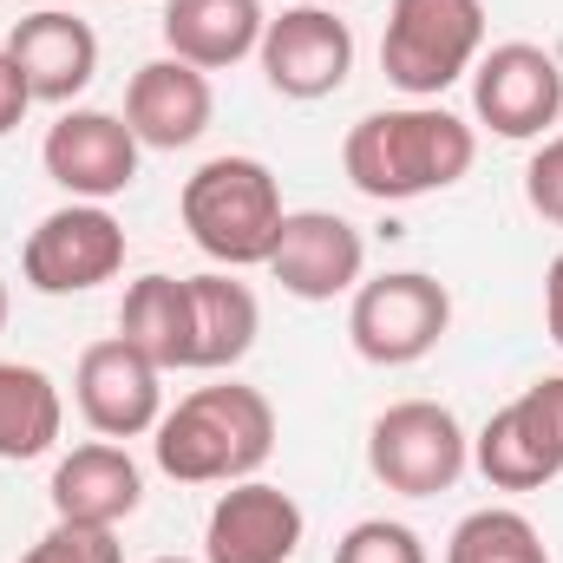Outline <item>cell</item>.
Wrapping results in <instances>:
<instances>
[{
	"label": "cell",
	"instance_id": "1",
	"mask_svg": "<svg viewBox=\"0 0 563 563\" xmlns=\"http://www.w3.org/2000/svg\"><path fill=\"white\" fill-rule=\"evenodd\" d=\"M472 157H478V132L459 112H445L439 99L367 112L341 144L347 184L374 203H413L432 190H452L472 170Z\"/></svg>",
	"mask_w": 563,
	"mask_h": 563
},
{
	"label": "cell",
	"instance_id": "2",
	"mask_svg": "<svg viewBox=\"0 0 563 563\" xmlns=\"http://www.w3.org/2000/svg\"><path fill=\"white\" fill-rule=\"evenodd\" d=\"M151 452H157V472L177 478V485H236V478H256L276 452V407L263 387H197L184 394L157 432H151Z\"/></svg>",
	"mask_w": 563,
	"mask_h": 563
},
{
	"label": "cell",
	"instance_id": "3",
	"mask_svg": "<svg viewBox=\"0 0 563 563\" xmlns=\"http://www.w3.org/2000/svg\"><path fill=\"white\" fill-rule=\"evenodd\" d=\"M177 217L190 230V243L217 263V269H263L282 236V184L263 157L223 151L210 164H197L184 177Z\"/></svg>",
	"mask_w": 563,
	"mask_h": 563
},
{
	"label": "cell",
	"instance_id": "4",
	"mask_svg": "<svg viewBox=\"0 0 563 563\" xmlns=\"http://www.w3.org/2000/svg\"><path fill=\"white\" fill-rule=\"evenodd\" d=\"M485 53V0H394L380 33V73L407 99H439Z\"/></svg>",
	"mask_w": 563,
	"mask_h": 563
},
{
	"label": "cell",
	"instance_id": "5",
	"mask_svg": "<svg viewBox=\"0 0 563 563\" xmlns=\"http://www.w3.org/2000/svg\"><path fill=\"white\" fill-rule=\"evenodd\" d=\"M472 439L452 407L439 400H394L380 420L367 426V472L400 492V498H439L465 478Z\"/></svg>",
	"mask_w": 563,
	"mask_h": 563
},
{
	"label": "cell",
	"instance_id": "6",
	"mask_svg": "<svg viewBox=\"0 0 563 563\" xmlns=\"http://www.w3.org/2000/svg\"><path fill=\"white\" fill-rule=\"evenodd\" d=\"M452 328V295L426 269H394L354 288L347 308V341L367 367H413L426 361Z\"/></svg>",
	"mask_w": 563,
	"mask_h": 563
},
{
	"label": "cell",
	"instance_id": "7",
	"mask_svg": "<svg viewBox=\"0 0 563 563\" xmlns=\"http://www.w3.org/2000/svg\"><path fill=\"white\" fill-rule=\"evenodd\" d=\"M472 465L498 492H544L563 472V374L531 380L472 439Z\"/></svg>",
	"mask_w": 563,
	"mask_h": 563
},
{
	"label": "cell",
	"instance_id": "8",
	"mask_svg": "<svg viewBox=\"0 0 563 563\" xmlns=\"http://www.w3.org/2000/svg\"><path fill=\"white\" fill-rule=\"evenodd\" d=\"M125 269V223L106 203H59L33 223L20 276L40 295H86Z\"/></svg>",
	"mask_w": 563,
	"mask_h": 563
},
{
	"label": "cell",
	"instance_id": "9",
	"mask_svg": "<svg viewBox=\"0 0 563 563\" xmlns=\"http://www.w3.org/2000/svg\"><path fill=\"white\" fill-rule=\"evenodd\" d=\"M472 112L485 132L525 144L551 139V125L563 119V66L558 53L531 46V40H505L492 53H478L472 66Z\"/></svg>",
	"mask_w": 563,
	"mask_h": 563
},
{
	"label": "cell",
	"instance_id": "10",
	"mask_svg": "<svg viewBox=\"0 0 563 563\" xmlns=\"http://www.w3.org/2000/svg\"><path fill=\"white\" fill-rule=\"evenodd\" d=\"M139 157L144 144L132 139L125 112H99V106H66L46 144H40V164L46 177L73 197V203H112L139 184Z\"/></svg>",
	"mask_w": 563,
	"mask_h": 563
},
{
	"label": "cell",
	"instance_id": "11",
	"mask_svg": "<svg viewBox=\"0 0 563 563\" xmlns=\"http://www.w3.org/2000/svg\"><path fill=\"white\" fill-rule=\"evenodd\" d=\"M256 59H263V79L276 86L282 99L314 106V99L347 86V73H354V26L341 13L314 7V0L308 7H282L276 20L263 26Z\"/></svg>",
	"mask_w": 563,
	"mask_h": 563
},
{
	"label": "cell",
	"instance_id": "12",
	"mask_svg": "<svg viewBox=\"0 0 563 563\" xmlns=\"http://www.w3.org/2000/svg\"><path fill=\"white\" fill-rule=\"evenodd\" d=\"M73 400H79V420L99 439L157 432V420H164V367H151L125 334L92 341L79 354V367H73Z\"/></svg>",
	"mask_w": 563,
	"mask_h": 563
},
{
	"label": "cell",
	"instance_id": "13",
	"mask_svg": "<svg viewBox=\"0 0 563 563\" xmlns=\"http://www.w3.org/2000/svg\"><path fill=\"white\" fill-rule=\"evenodd\" d=\"M263 269L295 301H334V295H354L367 276V236L334 210H288Z\"/></svg>",
	"mask_w": 563,
	"mask_h": 563
},
{
	"label": "cell",
	"instance_id": "14",
	"mask_svg": "<svg viewBox=\"0 0 563 563\" xmlns=\"http://www.w3.org/2000/svg\"><path fill=\"white\" fill-rule=\"evenodd\" d=\"M301 505L269 478H236L203 525V563H288L301 551Z\"/></svg>",
	"mask_w": 563,
	"mask_h": 563
},
{
	"label": "cell",
	"instance_id": "15",
	"mask_svg": "<svg viewBox=\"0 0 563 563\" xmlns=\"http://www.w3.org/2000/svg\"><path fill=\"white\" fill-rule=\"evenodd\" d=\"M7 59L20 66L33 106H73L99 73V33L73 7H40L7 33Z\"/></svg>",
	"mask_w": 563,
	"mask_h": 563
},
{
	"label": "cell",
	"instance_id": "16",
	"mask_svg": "<svg viewBox=\"0 0 563 563\" xmlns=\"http://www.w3.org/2000/svg\"><path fill=\"white\" fill-rule=\"evenodd\" d=\"M217 119V92H210V73L184 66V59H144L125 86V125L144 151H184L210 132Z\"/></svg>",
	"mask_w": 563,
	"mask_h": 563
},
{
	"label": "cell",
	"instance_id": "17",
	"mask_svg": "<svg viewBox=\"0 0 563 563\" xmlns=\"http://www.w3.org/2000/svg\"><path fill=\"white\" fill-rule=\"evenodd\" d=\"M46 498H53V518H66V525L119 531V525L144 505V472L119 439H92V445H73V452L53 465Z\"/></svg>",
	"mask_w": 563,
	"mask_h": 563
},
{
	"label": "cell",
	"instance_id": "18",
	"mask_svg": "<svg viewBox=\"0 0 563 563\" xmlns=\"http://www.w3.org/2000/svg\"><path fill=\"white\" fill-rule=\"evenodd\" d=\"M263 0H164V53L197 66V73H223L236 59H250L263 46Z\"/></svg>",
	"mask_w": 563,
	"mask_h": 563
},
{
	"label": "cell",
	"instance_id": "19",
	"mask_svg": "<svg viewBox=\"0 0 563 563\" xmlns=\"http://www.w3.org/2000/svg\"><path fill=\"white\" fill-rule=\"evenodd\" d=\"M119 334L151 367H197V321H190V276H139L119 301Z\"/></svg>",
	"mask_w": 563,
	"mask_h": 563
},
{
	"label": "cell",
	"instance_id": "20",
	"mask_svg": "<svg viewBox=\"0 0 563 563\" xmlns=\"http://www.w3.org/2000/svg\"><path fill=\"white\" fill-rule=\"evenodd\" d=\"M190 321H197V374H223L256 347L263 301L250 282H236V269H203L190 276Z\"/></svg>",
	"mask_w": 563,
	"mask_h": 563
},
{
	"label": "cell",
	"instance_id": "21",
	"mask_svg": "<svg viewBox=\"0 0 563 563\" xmlns=\"http://www.w3.org/2000/svg\"><path fill=\"white\" fill-rule=\"evenodd\" d=\"M66 432V400L46 367L0 361V459H46Z\"/></svg>",
	"mask_w": 563,
	"mask_h": 563
},
{
	"label": "cell",
	"instance_id": "22",
	"mask_svg": "<svg viewBox=\"0 0 563 563\" xmlns=\"http://www.w3.org/2000/svg\"><path fill=\"white\" fill-rule=\"evenodd\" d=\"M445 563H551V551L525 511L485 505V511L459 518V531L445 538Z\"/></svg>",
	"mask_w": 563,
	"mask_h": 563
},
{
	"label": "cell",
	"instance_id": "23",
	"mask_svg": "<svg viewBox=\"0 0 563 563\" xmlns=\"http://www.w3.org/2000/svg\"><path fill=\"white\" fill-rule=\"evenodd\" d=\"M334 563H426V544H420V531L400 525V518H361L334 544Z\"/></svg>",
	"mask_w": 563,
	"mask_h": 563
},
{
	"label": "cell",
	"instance_id": "24",
	"mask_svg": "<svg viewBox=\"0 0 563 563\" xmlns=\"http://www.w3.org/2000/svg\"><path fill=\"white\" fill-rule=\"evenodd\" d=\"M20 563H125V551H119V531L53 518V531H46V538H40Z\"/></svg>",
	"mask_w": 563,
	"mask_h": 563
},
{
	"label": "cell",
	"instance_id": "25",
	"mask_svg": "<svg viewBox=\"0 0 563 563\" xmlns=\"http://www.w3.org/2000/svg\"><path fill=\"white\" fill-rule=\"evenodd\" d=\"M525 203H531L544 223L563 230V132L531 151V164H525Z\"/></svg>",
	"mask_w": 563,
	"mask_h": 563
},
{
	"label": "cell",
	"instance_id": "26",
	"mask_svg": "<svg viewBox=\"0 0 563 563\" xmlns=\"http://www.w3.org/2000/svg\"><path fill=\"white\" fill-rule=\"evenodd\" d=\"M26 106H33V92H26V79H20V66L7 59V46H0V139L26 119Z\"/></svg>",
	"mask_w": 563,
	"mask_h": 563
},
{
	"label": "cell",
	"instance_id": "27",
	"mask_svg": "<svg viewBox=\"0 0 563 563\" xmlns=\"http://www.w3.org/2000/svg\"><path fill=\"white\" fill-rule=\"evenodd\" d=\"M544 328H551V341L563 347V250L551 256V269H544Z\"/></svg>",
	"mask_w": 563,
	"mask_h": 563
},
{
	"label": "cell",
	"instance_id": "28",
	"mask_svg": "<svg viewBox=\"0 0 563 563\" xmlns=\"http://www.w3.org/2000/svg\"><path fill=\"white\" fill-rule=\"evenodd\" d=\"M0 334H7V282H0Z\"/></svg>",
	"mask_w": 563,
	"mask_h": 563
},
{
	"label": "cell",
	"instance_id": "29",
	"mask_svg": "<svg viewBox=\"0 0 563 563\" xmlns=\"http://www.w3.org/2000/svg\"><path fill=\"white\" fill-rule=\"evenodd\" d=\"M151 563H190V558H151Z\"/></svg>",
	"mask_w": 563,
	"mask_h": 563
}]
</instances>
